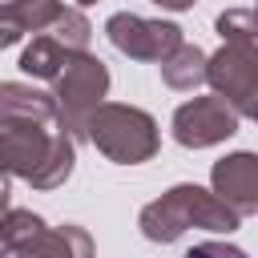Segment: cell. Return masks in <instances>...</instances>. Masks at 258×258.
<instances>
[{"instance_id": "obj_1", "label": "cell", "mask_w": 258, "mask_h": 258, "mask_svg": "<svg viewBox=\"0 0 258 258\" xmlns=\"http://www.w3.org/2000/svg\"><path fill=\"white\" fill-rule=\"evenodd\" d=\"M77 141L56 101L24 81H0V169L32 189H56L73 177Z\"/></svg>"}, {"instance_id": "obj_2", "label": "cell", "mask_w": 258, "mask_h": 258, "mask_svg": "<svg viewBox=\"0 0 258 258\" xmlns=\"http://www.w3.org/2000/svg\"><path fill=\"white\" fill-rule=\"evenodd\" d=\"M242 226V218L218 202L210 189L194 185V181H181L173 189H165L161 198H153L141 214H137V230L165 246V242H177L185 230H214V234H234Z\"/></svg>"}, {"instance_id": "obj_3", "label": "cell", "mask_w": 258, "mask_h": 258, "mask_svg": "<svg viewBox=\"0 0 258 258\" xmlns=\"http://www.w3.org/2000/svg\"><path fill=\"white\" fill-rule=\"evenodd\" d=\"M85 137L97 145V153H105L113 165H141L161 149V133L157 121L137 109V105H117V101H101L89 121H85Z\"/></svg>"}, {"instance_id": "obj_4", "label": "cell", "mask_w": 258, "mask_h": 258, "mask_svg": "<svg viewBox=\"0 0 258 258\" xmlns=\"http://www.w3.org/2000/svg\"><path fill=\"white\" fill-rule=\"evenodd\" d=\"M0 258H93V238L73 222L48 226L32 210H4Z\"/></svg>"}, {"instance_id": "obj_5", "label": "cell", "mask_w": 258, "mask_h": 258, "mask_svg": "<svg viewBox=\"0 0 258 258\" xmlns=\"http://www.w3.org/2000/svg\"><path fill=\"white\" fill-rule=\"evenodd\" d=\"M105 93H109V69L93 52H77L52 77V93L48 97L56 101V113H60V121H64V129H69L73 141L85 137V121L105 101Z\"/></svg>"}, {"instance_id": "obj_6", "label": "cell", "mask_w": 258, "mask_h": 258, "mask_svg": "<svg viewBox=\"0 0 258 258\" xmlns=\"http://www.w3.org/2000/svg\"><path fill=\"white\" fill-rule=\"evenodd\" d=\"M206 85L242 121H250L258 113V52H254V40H222V48L214 56H206Z\"/></svg>"}, {"instance_id": "obj_7", "label": "cell", "mask_w": 258, "mask_h": 258, "mask_svg": "<svg viewBox=\"0 0 258 258\" xmlns=\"http://www.w3.org/2000/svg\"><path fill=\"white\" fill-rule=\"evenodd\" d=\"M105 36L129 60H157V64L181 44V28L173 20H149L137 12H113L105 20Z\"/></svg>"}, {"instance_id": "obj_8", "label": "cell", "mask_w": 258, "mask_h": 258, "mask_svg": "<svg viewBox=\"0 0 258 258\" xmlns=\"http://www.w3.org/2000/svg\"><path fill=\"white\" fill-rule=\"evenodd\" d=\"M242 125V117L222 101V97H189L185 105L173 109V141L185 149H210L226 137H234Z\"/></svg>"}, {"instance_id": "obj_9", "label": "cell", "mask_w": 258, "mask_h": 258, "mask_svg": "<svg viewBox=\"0 0 258 258\" xmlns=\"http://www.w3.org/2000/svg\"><path fill=\"white\" fill-rule=\"evenodd\" d=\"M210 194L218 202H226L238 218H250L258 210V157L250 149H238L222 161H214L210 169Z\"/></svg>"}, {"instance_id": "obj_10", "label": "cell", "mask_w": 258, "mask_h": 258, "mask_svg": "<svg viewBox=\"0 0 258 258\" xmlns=\"http://www.w3.org/2000/svg\"><path fill=\"white\" fill-rule=\"evenodd\" d=\"M64 0H0V48H12L24 32H44L64 16Z\"/></svg>"}, {"instance_id": "obj_11", "label": "cell", "mask_w": 258, "mask_h": 258, "mask_svg": "<svg viewBox=\"0 0 258 258\" xmlns=\"http://www.w3.org/2000/svg\"><path fill=\"white\" fill-rule=\"evenodd\" d=\"M77 52L64 44V40H56L52 32H36L28 44H24V52H20V73H28L32 81H48L52 85V77L73 60Z\"/></svg>"}, {"instance_id": "obj_12", "label": "cell", "mask_w": 258, "mask_h": 258, "mask_svg": "<svg viewBox=\"0 0 258 258\" xmlns=\"http://www.w3.org/2000/svg\"><path fill=\"white\" fill-rule=\"evenodd\" d=\"M161 81L177 93H194L198 85H206V52L198 44H177L165 60H161Z\"/></svg>"}, {"instance_id": "obj_13", "label": "cell", "mask_w": 258, "mask_h": 258, "mask_svg": "<svg viewBox=\"0 0 258 258\" xmlns=\"http://www.w3.org/2000/svg\"><path fill=\"white\" fill-rule=\"evenodd\" d=\"M214 28L222 40H254V12L250 8H226L214 20Z\"/></svg>"}, {"instance_id": "obj_14", "label": "cell", "mask_w": 258, "mask_h": 258, "mask_svg": "<svg viewBox=\"0 0 258 258\" xmlns=\"http://www.w3.org/2000/svg\"><path fill=\"white\" fill-rule=\"evenodd\" d=\"M185 258H250V254L238 246H226V242H198L185 250Z\"/></svg>"}, {"instance_id": "obj_15", "label": "cell", "mask_w": 258, "mask_h": 258, "mask_svg": "<svg viewBox=\"0 0 258 258\" xmlns=\"http://www.w3.org/2000/svg\"><path fill=\"white\" fill-rule=\"evenodd\" d=\"M149 4H157V8H165V12H185V8H194V0H149Z\"/></svg>"}, {"instance_id": "obj_16", "label": "cell", "mask_w": 258, "mask_h": 258, "mask_svg": "<svg viewBox=\"0 0 258 258\" xmlns=\"http://www.w3.org/2000/svg\"><path fill=\"white\" fill-rule=\"evenodd\" d=\"M8 198H12V189H8V173L0 169V214L8 210Z\"/></svg>"}, {"instance_id": "obj_17", "label": "cell", "mask_w": 258, "mask_h": 258, "mask_svg": "<svg viewBox=\"0 0 258 258\" xmlns=\"http://www.w3.org/2000/svg\"><path fill=\"white\" fill-rule=\"evenodd\" d=\"M85 4H97V0H73V8H85Z\"/></svg>"}]
</instances>
